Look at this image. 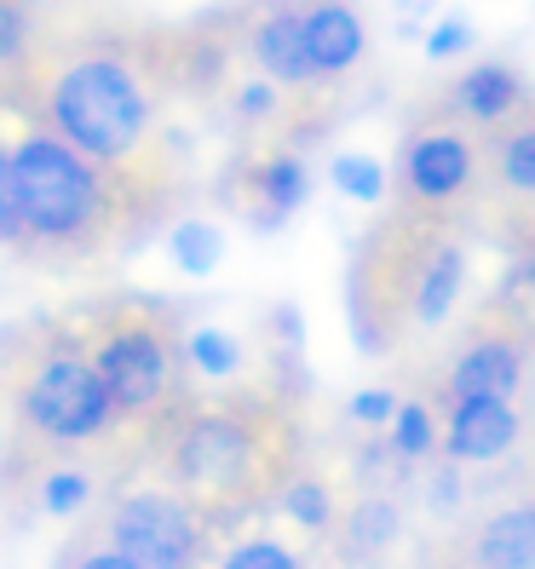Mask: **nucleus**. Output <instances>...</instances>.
Listing matches in <instances>:
<instances>
[{
    "mask_svg": "<svg viewBox=\"0 0 535 569\" xmlns=\"http://www.w3.org/2000/svg\"><path fill=\"white\" fill-rule=\"evenodd\" d=\"M167 478L190 500H259L277 483V449L259 403H214L167 443Z\"/></svg>",
    "mask_w": 535,
    "mask_h": 569,
    "instance_id": "nucleus-1",
    "label": "nucleus"
},
{
    "mask_svg": "<svg viewBox=\"0 0 535 569\" xmlns=\"http://www.w3.org/2000/svg\"><path fill=\"white\" fill-rule=\"evenodd\" d=\"M52 127L87 161H127L139 150L150 104L121 58H81L52 81Z\"/></svg>",
    "mask_w": 535,
    "mask_h": 569,
    "instance_id": "nucleus-2",
    "label": "nucleus"
},
{
    "mask_svg": "<svg viewBox=\"0 0 535 569\" xmlns=\"http://www.w3.org/2000/svg\"><path fill=\"white\" fill-rule=\"evenodd\" d=\"M18 167V202H23V237L47 248H70L105 213V184H98L92 161L70 144L36 132L12 150Z\"/></svg>",
    "mask_w": 535,
    "mask_h": 569,
    "instance_id": "nucleus-3",
    "label": "nucleus"
},
{
    "mask_svg": "<svg viewBox=\"0 0 535 569\" xmlns=\"http://www.w3.org/2000/svg\"><path fill=\"white\" fill-rule=\"evenodd\" d=\"M23 420L52 443L98 438L116 420V403H110V386L98 375V362L76 357V351H47L23 386Z\"/></svg>",
    "mask_w": 535,
    "mask_h": 569,
    "instance_id": "nucleus-4",
    "label": "nucleus"
},
{
    "mask_svg": "<svg viewBox=\"0 0 535 569\" xmlns=\"http://www.w3.org/2000/svg\"><path fill=\"white\" fill-rule=\"evenodd\" d=\"M92 362L110 386L116 420H132V415L156 409L161 397L174 391V375H179L174 333H167L156 317H127V322L105 328L98 346H92Z\"/></svg>",
    "mask_w": 535,
    "mask_h": 569,
    "instance_id": "nucleus-5",
    "label": "nucleus"
},
{
    "mask_svg": "<svg viewBox=\"0 0 535 569\" xmlns=\"http://www.w3.org/2000/svg\"><path fill=\"white\" fill-rule=\"evenodd\" d=\"M110 547L145 569H196L202 558V523L174 495H127L110 518Z\"/></svg>",
    "mask_w": 535,
    "mask_h": 569,
    "instance_id": "nucleus-6",
    "label": "nucleus"
},
{
    "mask_svg": "<svg viewBox=\"0 0 535 569\" xmlns=\"http://www.w3.org/2000/svg\"><path fill=\"white\" fill-rule=\"evenodd\" d=\"M524 340L513 328H495V322H478L466 333V346L455 351L449 362V397L466 403V397H507L524 386Z\"/></svg>",
    "mask_w": 535,
    "mask_h": 569,
    "instance_id": "nucleus-7",
    "label": "nucleus"
},
{
    "mask_svg": "<svg viewBox=\"0 0 535 569\" xmlns=\"http://www.w3.org/2000/svg\"><path fill=\"white\" fill-rule=\"evenodd\" d=\"M404 184L415 202L426 208H444L473 184V144L460 132H420L404 150Z\"/></svg>",
    "mask_w": 535,
    "mask_h": 569,
    "instance_id": "nucleus-8",
    "label": "nucleus"
},
{
    "mask_svg": "<svg viewBox=\"0 0 535 569\" xmlns=\"http://www.w3.org/2000/svg\"><path fill=\"white\" fill-rule=\"evenodd\" d=\"M513 443H518V409L507 397H466V403L449 409L444 449L455 466H484L495 455H507Z\"/></svg>",
    "mask_w": 535,
    "mask_h": 569,
    "instance_id": "nucleus-9",
    "label": "nucleus"
},
{
    "mask_svg": "<svg viewBox=\"0 0 535 569\" xmlns=\"http://www.w3.org/2000/svg\"><path fill=\"white\" fill-rule=\"evenodd\" d=\"M460 552L466 569H535V500H513V507L473 523Z\"/></svg>",
    "mask_w": 535,
    "mask_h": 569,
    "instance_id": "nucleus-10",
    "label": "nucleus"
},
{
    "mask_svg": "<svg viewBox=\"0 0 535 569\" xmlns=\"http://www.w3.org/2000/svg\"><path fill=\"white\" fill-rule=\"evenodd\" d=\"M460 282H466V253L455 242H438L432 237L420 248V271H415V306H409V322L415 328H438L455 299H460Z\"/></svg>",
    "mask_w": 535,
    "mask_h": 569,
    "instance_id": "nucleus-11",
    "label": "nucleus"
},
{
    "mask_svg": "<svg viewBox=\"0 0 535 569\" xmlns=\"http://www.w3.org/2000/svg\"><path fill=\"white\" fill-rule=\"evenodd\" d=\"M254 58L271 81H311L317 63H311V41H306V12H271L254 29Z\"/></svg>",
    "mask_w": 535,
    "mask_h": 569,
    "instance_id": "nucleus-12",
    "label": "nucleus"
},
{
    "mask_svg": "<svg viewBox=\"0 0 535 569\" xmlns=\"http://www.w3.org/2000/svg\"><path fill=\"white\" fill-rule=\"evenodd\" d=\"M306 41H311L317 76H340L363 58V18L340 7V0H323V7L306 12Z\"/></svg>",
    "mask_w": 535,
    "mask_h": 569,
    "instance_id": "nucleus-13",
    "label": "nucleus"
},
{
    "mask_svg": "<svg viewBox=\"0 0 535 569\" xmlns=\"http://www.w3.org/2000/svg\"><path fill=\"white\" fill-rule=\"evenodd\" d=\"M518 98H524V81L507 70V63H478V70H466L460 87H455V104H460L466 116H478V121L513 116Z\"/></svg>",
    "mask_w": 535,
    "mask_h": 569,
    "instance_id": "nucleus-14",
    "label": "nucleus"
},
{
    "mask_svg": "<svg viewBox=\"0 0 535 569\" xmlns=\"http://www.w3.org/2000/svg\"><path fill=\"white\" fill-rule=\"evenodd\" d=\"M397 529H404V518H397V500L392 495H369L357 500V507L346 512V547L351 558H375L397 541Z\"/></svg>",
    "mask_w": 535,
    "mask_h": 569,
    "instance_id": "nucleus-15",
    "label": "nucleus"
},
{
    "mask_svg": "<svg viewBox=\"0 0 535 569\" xmlns=\"http://www.w3.org/2000/svg\"><path fill=\"white\" fill-rule=\"evenodd\" d=\"M259 190H265V224H283L299 202H306V190H311V179H306V167H299L294 156H277V161H265L259 167Z\"/></svg>",
    "mask_w": 535,
    "mask_h": 569,
    "instance_id": "nucleus-16",
    "label": "nucleus"
},
{
    "mask_svg": "<svg viewBox=\"0 0 535 569\" xmlns=\"http://www.w3.org/2000/svg\"><path fill=\"white\" fill-rule=\"evenodd\" d=\"M219 253H225V237H219L214 224L185 219V224L174 230V259H179V271H185V277H208L214 264H219Z\"/></svg>",
    "mask_w": 535,
    "mask_h": 569,
    "instance_id": "nucleus-17",
    "label": "nucleus"
},
{
    "mask_svg": "<svg viewBox=\"0 0 535 569\" xmlns=\"http://www.w3.org/2000/svg\"><path fill=\"white\" fill-rule=\"evenodd\" d=\"M334 184H340L351 202H380V196H386V167L375 156L346 150V156H334Z\"/></svg>",
    "mask_w": 535,
    "mask_h": 569,
    "instance_id": "nucleus-18",
    "label": "nucleus"
},
{
    "mask_svg": "<svg viewBox=\"0 0 535 569\" xmlns=\"http://www.w3.org/2000/svg\"><path fill=\"white\" fill-rule=\"evenodd\" d=\"M501 184L518 196H535V127H513L501 139Z\"/></svg>",
    "mask_w": 535,
    "mask_h": 569,
    "instance_id": "nucleus-19",
    "label": "nucleus"
},
{
    "mask_svg": "<svg viewBox=\"0 0 535 569\" xmlns=\"http://www.w3.org/2000/svg\"><path fill=\"white\" fill-rule=\"evenodd\" d=\"M190 362L202 368V375H230V368H242V346L230 340L225 328H196L190 333Z\"/></svg>",
    "mask_w": 535,
    "mask_h": 569,
    "instance_id": "nucleus-20",
    "label": "nucleus"
},
{
    "mask_svg": "<svg viewBox=\"0 0 535 569\" xmlns=\"http://www.w3.org/2000/svg\"><path fill=\"white\" fill-rule=\"evenodd\" d=\"M283 507H288V518H299L306 529H328V518H334V500H328V489L317 478H294L283 489Z\"/></svg>",
    "mask_w": 535,
    "mask_h": 569,
    "instance_id": "nucleus-21",
    "label": "nucleus"
},
{
    "mask_svg": "<svg viewBox=\"0 0 535 569\" xmlns=\"http://www.w3.org/2000/svg\"><path fill=\"white\" fill-rule=\"evenodd\" d=\"M392 449L404 455V460L432 455V409L426 403H404V415L392 420Z\"/></svg>",
    "mask_w": 535,
    "mask_h": 569,
    "instance_id": "nucleus-22",
    "label": "nucleus"
},
{
    "mask_svg": "<svg viewBox=\"0 0 535 569\" xmlns=\"http://www.w3.org/2000/svg\"><path fill=\"white\" fill-rule=\"evenodd\" d=\"M219 569H299V558L277 541H242V547H230Z\"/></svg>",
    "mask_w": 535,
    "mask_h": 569,
    "instance_id": "nucleus-23",
    "label": "nucleus"
},
{
    "mask_svg": "<svg viewBox=\"0 0 535 569\" xmlns=\"http://www.w3.org/2000/svg\"><path fill=\"white\" fill-rule=\"evenodd\" d=\"M23 237V202H18V167L12 150H0V242Z\"/></svg>",
    "mask_w": 535,
    "mask_h": 569,
    "instance_id": "nucleus-24",
    "label": "nucleus"
},
{
    "mask_svg": "<svg viewBox=\"0 0 535 569\" xmlns=\"http://www.w3.org/2000/svg\"><path fill=\"white\" fill-rule=\"evenodd\" d=\"M41 500H47V512L70 518V512L87 507V478H81V472H52L47 489H41Z\"/></svg>",
    "mask_w": 535,
    "mask_h": 569,
    "instance_id": "nucleus-25",
    "label": "nucleus"
},
{
    "mask_svg": "<svg viewBox=\"0 0 535 569\" xmlns=\"http://www.w3.org/2000/svg\"><path fill=\"white\" fill-rule=\"evenodd\" d=\"M397 415H404V403H397L386 386H369V391L351 397V420H357V426H392Z\"/></svg>",
    "mask_w": 535,
    "mask_h": 569,
    "instance_id": "nucleus-26",
    "label": "nucleus"
},
{
    "mask_svg": "<svg viewBox=\"0 0 535 569\" xmlns=\"http://www.w3.org/2000/svg\"><path fill=\"white\" fill-rule=\"evenodd\" d=\"M426 500H432V512H438V518H455V512H460V466H455V460H444L438 472H432Z\"/></svg>",
    "mask_w": 535,
    "mask_h": 569,
    "instance_id": "nucleus-27",
    "label": "nucleus"
},
{
    "mask_svg": "<svg viewBox=\"0 0 535 569\" xmlns=\"http://www.w3.org/2000/svg\"><path fill=\"white\" fill-rule=\"evenodd\" d=\"M466 47H473V29H466L460 18L438 23V29L426 36V52H432V58H455V52H466Z\"/></svg>",
    "mask_w": 535,
    "mask_h": 569,
    "instance_id": "nucleus-28",
    "label": "nucleus"
},
{
    "mask_svg": "<svg viewBox=\"0 0 535 569\" xmlns=\"http://www.w3.org/2000/svg\"><path fill=\"white\" fill-rule=\"evenodd\" d=\"M18 47H23V18H18L12 0H0V63L18 58Z\"/></svg>",
    "mask_w": 535,
    "mask_h": 569,
    "instance_id": "nucleus-29",
    "label": "nucleus"
},
{
    "mask_svg": "<svg viewBox=\"0 0 535 569\" xmlns=\"http://www.w3.org/2000/svg\"><path fill=\"white\" fill-rule=\"evenodd\" d=\"M76 569H145V563H132L127 552L105 547V552H87V558H76Z\"/></svg>",
    "mask_w": 535,
    "mask_h": 569,
    "instance_id": "nucleus-30",
    "label": "nucleus"
},
{
    "mask_svg": "<svg viewBox=\"0 0 535 569\" xmlns=\"http://www.w3.org/2000/svg\"><path fill=\"white\" fill-rule=\"evenodd\" d=\"M237 110H242V116H265V110H271V87H265V81H259V87H242Z\"/></svg>",
    "mask_w": 535,
    "mask_h": 569,
    "instance_id": "nucleus-31",
    "label": "nucleus"
}]
</instances>
